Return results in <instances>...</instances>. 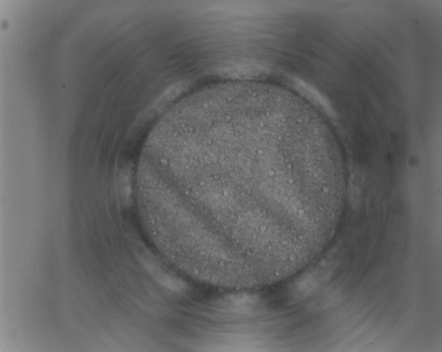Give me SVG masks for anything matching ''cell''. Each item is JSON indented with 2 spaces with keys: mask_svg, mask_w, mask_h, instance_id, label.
<instances>
[{
  "mask_svg": "<svg viewBox=\"0 0 442 352\" xmlns=\"http://www.w3.org/2000/svg\"><path fill=\"white\" fill-rule=\"evenodd\" d=\"M143 173L166 257L192 280L230 290L271 286L306 258L332 182L315 134L267 90L178 111L150 140Z\"/></svg>",
  "mask_w": 442,
  "mask_h": 352,
  "instance_id": "1",
  "label": "cell"
}]
</instances>
